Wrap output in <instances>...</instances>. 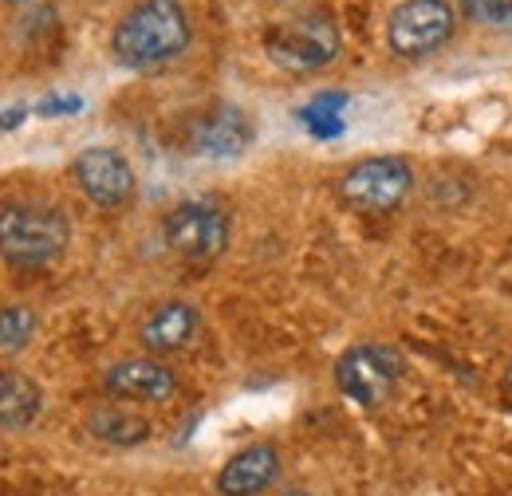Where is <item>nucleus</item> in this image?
<instances>
[{
	"mask_svg": "<svg viewBox=\"0 0 512 496\" xmlns=\"http://www.w3.org/2000/svg\"><path fill=\"white\" fill-rule=\"evenodd\" d=\"M280 477V449L268 441L245 445L233 453L221 473H217V493L221 496H264Z\"/></svg>",
	"mask_w": 512,
	"mask_h": 496,
	"instance_id": "9b49d317",
	"label": "nucleus"
},
{
	"mask_svg": "<svg viewBox=\"0 0 512 496\" xmlns=\"http://www.w3.org/2000/svg\"><path fill=\"white\" fill-rule=\"evenodd\" d=\"M339 56V28L327 12H308L288 24H280L268 36V60L292 75L320 71Z\"/></svg>",
	"mask_w": 512,
	"mask_h": 496,
	"instance_id": "20e7f679",
	"label": "nucleus"
},
{
	"mask_svg": "<svg viewBox=\"0 0 512 496\" xmlns=\"http://www.w3.org/2000/svg\"><path fill=\"white\" fill-rule=\"evenodd\" d=\"M162 237L170 252L186 256V260H213L229 245V217L221 205L213 201H182L166 213L162 221Z\"/></svg>",
	"mask_w": 512,
	"mask_h": 496,
	"instance_id": "423d86ee",
	"label": "nucleus"
},
{
	"mask_svg": "<svg viewBox=\"0 0 512 496\" xmlns=\"http://www.w3.org/2000/svg\"><path fill=\"white\" fill-rule=\"evenodd\" d=\"M64 111H79V99H48V103H40V115L48 119V115H64Z\"/></svg>",
	"mask_w": 512,
	"mask_h": 496,
	"instance_id": "a211bd4d",
	"label": "nucleus"
},
{
	"mask_svg": "<svg viewBox=\"0 0 512 496\" xmlns=\"http://www.w3.org/2000/svg\"><path fill=\"white\" fill-rule=\"evenodd\" d=\"M186 142L193 154H205V158H237L253 142V123L241 107L221 103V107L205 111L201 119H193Z\"/></svg>",
	"mask_w": 512,
	"mask_h": 496,
	"instance_id": "1a4fd4ad",
	"label": "nucleus"
},
{
	"mask_svg": "<svg viewBox=\"0 0 512 496\" xmlns=\"http://www.w3.org/2000/svg\"><path fill=\"white\" fill-rule=\"evenodd\" d=\"M186 44H190V20L178 0H138L111 36L115 60L134 71L178 60Z\"/></svg>",
	"mask_w": 512,
	"mask_h": 496,
	"instance_id": "f257e3e1",
	"label": "nucleus"
},
{
	"mask_svg": "<svg viewBox=\"0 0 512 496\" xmlns=\"http://www.w3.org/2000/svg\"><path fill=\"white\" fill-rule=\"evenodd\" d=\"M410 189H414V170H410V162H402L394 154L363 158V162L347 166L343 178H339V197L351 209H363V213L398 209Z\"/></svg>",
	"mask_w": 512,
	"mask_h": 496,
	"instance_id": "39448f33",
	"label": "nucleus"
},
{
	"mask_svg": "<svg viewBox=\"0 0 512 496\" xmlns=\"http://www.w3.org/2000/svg\"><path fill=\"white\" fill-rule=\"evenodd\" d=\"M20 119H24V107H16V111H4V115H0V126H16Z\"/></svg>",
	"mask_w": 512,
	"mask_h": 496,
	"instance_id": "6ab92c4d",
	"label": "nucleus"
},
{
	"mask_svg": "<svg viewBox=\"0 0 512 496\" xmlns=\"http://www.w3.org/2000/svg\"><path fill=\"white\" fill-rule=\"evenodd\" d=\"M505 382H509V390H512V363H509V374H505Z\"/></svg>",
	"mask_w": 512,
	"mask_h": 496,
	"instance_id": "412c9836",
	"label": "nucleus"
},
{
	"mask_svg": "<svg viewBox=\"0 0 512 496\" xmlns=\"http://www.w3.org/2000/svg\"><path fill=\"white\" fill-rule=\"evenodd\" d=\"M453 36V8L446 0H406L390 12L386 40L402 60H422Z\"/></svg>",
	"mask_w": 512,
	"mask_h": 496,
	"instance_id": "0eeeda50",
	"label": "nucleus"
},
{
	"mask_svg": "<svg viewBox=\"0 0 512 496\" xmlns=\"http://www.w3.org/2000/svg\"><path fill=\"white\" fill-rule=\"evenodd\" d=\"M44 390L20 371H0V430H24L36 422Z\"/></svg>",
	"mask_w": 512,
	"mask_h": 496,
	"instance_id": "ddd939ff",
	"label": "nucleus"
},
{
	"mask_svg": "<svg viewBox=\"0 0 512 496\" xmlns=\"http://www.w3.org/2000/svg\"><path fill=\"white\" fill-rule=\"evenodd\" d=\"M71 174L83 189L87 201H95L99 209H123L134 197V170L130 162L111 150V146H87L79 150V158L71 162Z\"/></svg>",
	"mask_w": 512,
	"mask_h": 496,
	"instance_id": "6e6552de",
	"label": "nucleus"
},
{
	"mask_svg": "<svg viewBox=\"0 0 512 496\" xmlns=\"http://www.w3.org/2000/svg\"><path fill=\"white\" fill-rule=\"evenodd\" d=\"M402 355L394 347H383V343H359L351 351L339 355L335 363V386L343 398H351L355 406H383L386 398L394 394V386L402 382Z\"/></svg>",
	"mask_w": 512,
	"mask_h": 496,
	"instance_id": "7ed1b4c3",
	"label": "nucleus"
},
{
	"mask_svg": "<svg viewBox=\"0 0 512 496\" xmlns=\"http://www.w3.org/2000/svg\"><path fill=\"white\" fill-rule=\"evenodd\" d=\"M197 331V311L186 300H170V304H158L142 319L138 327V339L150 355H170V351H182Z\"/></svg>",
	"mask_w": 512,
	"mask_h": 496,
	"instance_id": "f8f14e48",
	"label": "nucleus"
},
{
	"mask_svg": "<svg viewBox=\"0 0 512 496\" xmlns=\"http://www.w3.org/2000/svg\"><path fill=\"white\" fill-rule=\"evenodd\" d=\"M103 390L111 398H127V402H170L178 390V378L166 363L158 359H123L103 374Z\"/></svg>",
	"mask_w": 512,
	"mask_h": 496,
	"instance_id": "9d476101",
	"label": "nucleus"
},
{
	"mask_svg": "<svg viewBox=\"0 0 512 496\" xmlns=\"http://www.w3.org/2000/svg\"><path fill=\"white\" fill-rule=\"evenodd\" d=\"M280 496H316V493H308V489H288V493H280Z\"/></svg>",
	"mask_w": 512,
	"mask_h": 496,
	"instance_id": "aec40b11",
	"label": "nucleus"
},
{
	"mask_svg": "<svg viewBox=\"0 0 512 496\" xmlns=\"http://www.w3.org/2000/svg\"><path fill=\"white\" fill-rule=\"evenodd\" d=\"M343 103H347L343 95H320L312 107H304V111H300V119L308 123V130H316L320 138L339 134V130H343V123H339V107H343Z\"/></svg>",
	"mask_w": 512,
	"mask_h": 496,
	"instance_id": "dca6fc26",
	"label": "nucleus"
},
{
	"mask_svg": "<svg viewBox=\"0 0 512 496\" xmlns=\"http://www.w3.org/2000/svg\"><path fill=\"white\" fill-rule=\"evenodd\" d=\"M87 430L107 445H138V441L150 437V422L130 414V410H119V406H99L87 418Z\"/></svg>",
	"mask_w": 512,
	"mask_h": 496,
	"instance_id": "4468645a",
	"label": "nucleus"
},
{
	"mask_svg": "<svg viewBox=\"0 0 512 496\" xmlns=\"http://www.w3.org/2000/svg\"><path fill=\"white\" fill-rule=\"evenodd\" d=\"M505 28H509V32H512V12H509V20H505Z\"/></svg>",
	"mask_w": 512,
	"mask_h": 496,
	"instance_id": "4be33fe9",
	"label": "nucleus"
},
{
	"mask_svg": "<svg viewBox=\"0 0 512 496\" xmlns=\"http://www.w3.org/2000/svg\"><path fill=\"white\" fill-rule=\"evenodd\" d=\"M67 241H71V225L52 205L12 201L0 209V256L12 268L24 272L52 268L67 252Z\"/></svg>",
	"mask_w": 512,
	"mask_h": 496,
	"instance_id": "f03ea898",
	"label": "nucleus"
},
{
	"mask_svg": "<svg viewBox=\"0 0 512 496\" xmlns=\"http://www.w3.org/2000/svg\"><path fill=\"white\" fill-rule=\"evenodd\" d=\"M461 8L477 24H505L512 12V0H461Z\"/></svg>",
	"mask_w": 512,
	"mask_h": 496,
	"instance_id": "f3484780",
	"label": "nucleus"
},
{
	"mask_svg": "<svg viewBox=\"0 0 512 496\" xmlns=\"http://www.w3.org/2000/svg\"><path fill=\"white\" fill-rule=\"evenodd\" d=\"M32 335H36V311L24 308V304L0 308V355H12L20 347H28Z\"/></svg>",
	"mask_w": 512,
	"mask_h": 496,
	"instance_id": "2eb2a0df",
	"label": "nucleus"
}]
</instances>
